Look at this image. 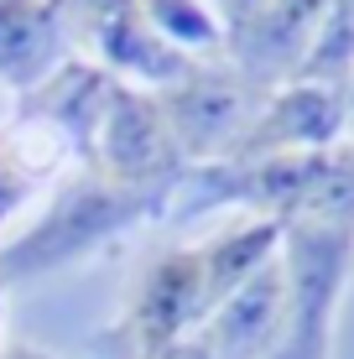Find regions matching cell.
I'll use <instances>...</instances> for the list:
<instances>
[{
	"label": "cell",
	"instance_id": "obj_9",
	"mask_svg": "<svg viewBox=\"0 0 354 359\" xmlns=\"http://www.w3.org/2000/svg\"><path fill=\"white\" fill-rule=\"evenodd\" d=\"M57 47V11L42 0H0V73L32 83Z\"/></svg>",
	"mask_w": 354,
	"mask_h": 359
},
{
	"label": "cell",
	"instance_id": "obj_7",
	"mask_svg": "<svg viewBox=\"0 0 354 359\" xmlns=\"http://www.w3.org/2000/svg\"><path fill=\"white\" fill-rule=\"evenodd\" d=\"M323 21H328V0H261L245 21L229 27L235 68L245 73L250 83H271V79H282V73L297 79L302 47L318 42Z\"/></svg>",
	"mask_w": 354,
	"mask_h": 359
},
{
	"label": "cell",
	"instance_id": "obj_2",
	"mask_svg": "<svg viewBox=\"0 0 354 359\" xmlns=\"http://www.w3.org/2000/svg\"><path fill=\"white\" fill-rule=\"evenodd\" d=\"M282 328L271 359H328L334 307L354 271V219H297L287 224Z\"/></svg>",
	"mask_w": 354,
	"mask_h": 359
},
{
	"label": "cell",
	"instance_id": "obj_12",
	"mask_svg": "<svg viewBox=\"0 0 354 359\" xmlns=\"http://www.w3.org/2000/svg\"><path fill=\"white\" fill-rule=\"evenodd\" d=\"M11 359H36V354H27V349H21V354H11Z\"/></svg>",
	"mask_w": 354,
	"mask_h": 359
},
{
	"label": "cell",
	"instance_id": "obj_11",
	"mask_svg": "<svg viewBox=\"0 0 354 359\" xmlns=\"http://www.w3.org/2000/svg\"><path fill=\"white\" fill-rule=\"evenodd\" d=\"M349 126H354V89H349Z\"/></svg>",
	"mask_w": 354,
	"mask_h": 359
},
{
	"label": "cell",
	"instance_id": "obj_3",
	"mask_svg": "<svg viewBox=\"0 0 354 359\" xmlns=\"http://www.w3.org/2000/svg\"><path fill=\"white\" fill-rule=\"evenodd\" d=\"M156 203H162V193L125 188L115 177L73 182L32 234H21L11 250H0V281H21V276H36V271L79 261L83 250L104 245L109 234H120L125 224H136L141 214H151Z\"/></svg>",
	"mask_w": 354,
	"mask_h": 359
},
{
	"label": "cell",
	"instance_id": "obj_4",
	"mask_svg": "<svg viewBox=\"0 0 354 359\" xmlns=\"http://www.w3.org/2000/svg\"><path fill=\"white\" fill-rule=\"evenodd\" d=\"M261 99V83H250L240 68H188L177 89H167L156 104L167 115L182 156H203L214 146L235 151V141L250 126V104Z\"/></svg>",
	"mask_w": 354,
	"mask_h": 359
},
{
	"label": "cell",
	"instance_id": "obj_8",
	"mask_svg": "<svg viewBox=\"0 0 354 359\" xmlns=\"http://www.w3.org/2000/svg\"><path fill=\"white\" fill-rule=\"evenodd\" d=\"M83 6H89V36L109 63L141 73V79H162L167 89L188 73V57L146 21L141 0H83Z\"/></svg>",
	"mask_w": 354,
	"mask_h": 359
},
{
	"label": "cell",
	"instance_id": "obj_5",
	"mask_svg": "<svg viewBox=\"0 0 354 359\" xmlns=\"http://www.w3.org/2000/svg\"><path fill=\"white\" fill-rule=\"evenodd\" d=\"M344 126H349L344 83L292 79V89H282L245 126L229 162H261V156H282V151H328V141H339Z\"/></svg>",
	"mask_w": 354,
	"mask_h": 359
},
{
	"label": "cell",
	"instance_id": "obj_10",
	"mask_svg": "<svg viewBox=\"0 0 354 359\" xmlns=\"http://www.w3.org/2000/svg\"><path fill=\"white\" fill-rule=\"evenodd\" d=\"M141 11L172 47L219 42V21H214V11L203 6V0H141Z\"/></svg>",
	"mask_w": 354,
	"mask_h": 359
},
{
	"label": "cell",
	"instance_id": "obj_1",
	"mask_svg": "<svg viewBox=\"0 0 354 359\" xmlns=\"http://www.w3.org/2000/svg\"><path fill=\"white\" fill-rule=\"evenodd\" d=\"M193 182V208L250 203L282 229L297 219H354V151H282L261 162H224Z\"/></svg>",
	"mask_w": 354,
	"mask_h": 359
},
{
	"label": "cell",
	"instance_id": "obj_6",
	"mask_svg": "<svg viewBox=\"0 0 354 359\" xmlns=\"http://www.w3.org/2000/svg\"><path fill=\"white\" fill-rule=\"evenodd\" d=\"M219 313V297L209 287V261L203 250H177L167 255L162 266L146 276V287L130 307L125 328L136 339V359H156L177 344V333L198 318H214Z\"/></svg>",
	"mask_w": 354,
	"mask_h": 359
}]
</instances>
